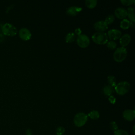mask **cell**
Masks as SVG:
<instances>
[{"mask_svg": "<svg viewBox=\"0 0 135 135\" xmlns=\"http://www.w3.org/2000/svg\"><path fill=\"white\" fill-rule=\"evenodd\" d=\"M114 88V91L118 94L123 95L128 92L130 88V85L127 81H122L117 84Z\"/></svg>", "mask_w": 135, "mask_h": 135, "instance_id": "obj_1", "label": "cell"}, {"mask_svg": "<svg viewBox=\"0 0 135 135\" xmlns=\"http://www.w3.org/2000/svg\"><path fill=\"white\" fill-rule=\"evenodd\" d=\"M93 41L98 44H105L108 41L107 34L104 32H96L92 36Z\"/></svg>", "mask_w": 135, "mask_h": 135, "instance_id": "obj_2", "label": "cell"}, {"mask_svg": "<svg viewBox=\"0 0 135 135\" xmlns=\"http://www.w3.org/2000/svg\"><path fill=\"white\" fill-rule=\"evenodd\" d=\"M127 55V51L125 47H120L116 49L113 53V59L117 62L123 61Z\"/></svg>", "mask_w": 135, "mask_h": 135, "instance_id": "obj_3", "label": "cell"}, {"mask_svg": "<svg viewBox=\"0 0 135 135\" xmlns=\"http://www.w3.org/2000/svg\"><path fill=\"white\" fill-rule=\"evenodd\" d=\"M88 120V115L83 112H79L76 114L74 117L73 122L78 127H81L84 126Z\"/></svg>", "mask_w": 135, "mask_h": 135, "instance_id": "obj_4", "label": "cell"}, {"mask_svg": "<svg viewBox=\"0 0 135 135\" xmlns=\"http://www.w3.org/2000/svg\"><path fill=\"white\" fill-rule=\"evenodd\" d=\"M3 33L7 36H13L17 33V28L12 24L5 23L2 27Z\"/></svg>", "mask_w": 135, "mask_h": 135, "instance_id": "obj_5", "label": "cell"}, {"mask_svg": "<svg viewBox=\"0 0 135 135\" xmlns=\"http://www.w3.org/2000/svg\"><path fill=\"white\" fill-rule=\"evenodd\" d=\"M76 42L79 46L82 48L88 47L90 44V39L87 35L85 34H81L78 36L76 38Z\"/></svg>", "mask_w": 135, "mask_h": 135, "instance_id": "obj_6", "label": "cell"}, {"mask_svg": "<svg viewBox=\"0 0 135 135\" xmlns=\"http://www.w3.org/2000/svg\"><path fill=\"white\" fill-rule=\"evenodd\" d=\"M18 35L24 41L29 40L32 36V34L30 30L25 27L21 28L20 30L18 32Z\"/></svg>", "mask_w": 135, "mask_h": 135, "instance_id": "obj_7", "label": "cell"}, {"mask_svg": "<svg viewBox=\"0 0 135 135\" xmlns=\"http://www.w3.org/2000/svg\"><path fill=\"white\" fill-rule=\"evenodd\" d=\"M121 32L117 29H111L108 32V37L111 41H114L120 38L121 36Z\"/></svg>", "mask_w": 135, "mask_h": 135, "instance_id": "obj_8", "label": "cell"}, {"mask_svg": "<svg viewBox=\"0 0 135 135\" xmlns=\"http://www.w3.org/2000/svg\"><path fill=\"white\" fill-rule=\"evenodd\" d=\"M108 27V25L104 21H99L94 24V29L99 32H103Z\"/></svg>", "mask_w": 135, "mask_h": 135, "instance_id": "obj_9", "label": "cell"}, {"mask_svg": "<svg viewBox=\"0 0 135 135\" xmlns=\"http://www.w3.org/2000/svg\"><path fill=\"white\" fill-rule=\"evenodd\" d=\"M114 15L119 19H124L127 16V11L124 8L118 7L115 9Z\"/></svg>", "mask_w": 135, "mask_h": 135, "instance_id": "obj_10", "label": "cell"}, {"mask_svg": "<svg viewBox=\"0 0 135 135\" xmlns=\"http://www.w3.org/2000/svg\"><path fill=\"white\" fill-rule=\"evenodd\" d=\"M123 118L129 121H131L134 120L135 117V112L133 110H126L123 112Z\"/></svg>", "mask_w": 135, "mask_h": 135, "instance_id": "obj_11", "label": "cell"}, {"mask_svg": "<svg viewBox=\"0 0 135 135\" xmlns=\"http://www.w3.org/2000/svg\"><path fill=\"white\" fill-rule=\"evenodd\" d=\"M82 11V7L72 6L69 7L66 10V14L70 16H75Z\"/></svg>", "mask_w": 135, "mask_h": 135, "instance_id": "obj_12", "label": "cell"}, {"mask_svg": "<svg viewBox=\"0 0 135 135\" xmlns=\"http://www.w3.org/2000/svg\"><path fill=\"white\" fill-rule=\"evenodd\" d=\"M131 41V36L129 34H124L121 36L119 39V42L122 47L128 45Z\"/></svg>", "mask_w": 135, "mask_h": 135, "instance_id": "obj_13", "label": "cell"}, {"mask_svg": "<svg viewBox=\"0 0 135 135\" xmlns=\"http://www.w3.org/2000/svg\"><path fill=\"white\" fill-rule=\"evenodd\" d=\"M102 91L103 94L105 95L107 97H109L110 95H112V94L114 93L115 91H114V87L110 85H107L103 87L102 89Z\"/></svg>", "mask_w": 135, "mask_h": 135, "instance_id": "obj_14", "label": "cell"}, {"mask_svg": "<svg viewBox=\"0 0 135 135\" xmlns=\"http://www.w3.org/2000/svg\"><path fill=\"white\" fill-rule=\"evenodd\" d=\"M127 16L129 18V20L130 22H134L135 17H134V8L132 6H130L127 9Z\"/></svg>", "mask_w": 135, "mask_h": 135, "instance_id": "obj_15", "label": "cell"}, {"mask_svg": "<svg viewBox=\"0 0 135 135\" xmlns=\"http://www.w3.org/2000/svg\"><path fill=\"white\" fill-rule=\"evenodd\" d=\"M75 34L73 32H70L66 35L65 40L66 43H72L75 41Z\"/></svg>", "mask_w": 135, "mask_h": 135, "instance_id": "obj_16", "label": "cell"}, {"mask_svg": "<svg viewBox=\"0 0 135 135\" xmlns=\"http://www.w3.org/2000/svg\"><path fill=\"white\" fill-rule=\"evenodd\" d=\"M130 21L127 18L123 19L120 22V27L123 30H127L129 28Z\"/></svg>", "mask_w": 135, "mask_h": 135, "instance_id": "obj_17", "label": "cell"}, {"mask_svg": "<svg viewBox=\"0 0 135 135\" xmlns=\"http://www.w3.org/2000/svg\"><path fill=\"white\" fill-rule=\"evenodd\" d=\"M85 4L86 7L89 8H94L97 4V0H86L85 1Z\"/></svg>", "mask_w": 135, "mask_h": 135, "instance_id": "obj_18", "label": "cell"}, {"mask_svg": "<svg viewBox=\"0 0 135 135\" xmlns=\"http://www.w3.org/2000/svg\"><path fill=\"white\" fill-rule=\"evenodd\" d=\"M88 116L92 119L97 120L99 118L100 114H99V113L98 111L93 110V111H91V112H90L89 113Z\"/></svg>", "mask_w": 135, "mask_h": 135, "instance_id": "obj_19", "label": "cell"}, {"mask_svg": "<svg viewBox=\"0 0 135 135\" xmlns=\"http://www.w3.org/2000/svg\"><path fill=\"white\" fill-rule=\"evenodd\" d=\"M107 80H108V82L109 83V85H111V86H112L114 88L115 87V86L117 84V83H116L115 78L114 76H113V75L108 76Z\"/></svg>", "mask_w": 135, "mask_h": 135, "instance_id": "obj_20", "label": "cell"}, {"mask_svg": "<svg viewBox=\"0 0 135 135\" xmlns=\"http://www.w3.org/2000/svg\"><path fill=\"white\" fill-rule=\"evenodd\" d=\"M107 46L110 50H114L117 47V43L114 41H109L107 43Z\"/></svg>", "mask_w": 135, "mask_h": 135, "instance_id": "obj_21", "label": "cell"}, {"mask_svg": "<svg viewBox=\"0 0 135 135\" xmlns=\"http://www.w3.org/2000/svg\"><path fill=\"white\" fill-rule=\"evenodd\" d=\"M114 16L113 15L110 14L107 16L104 21L107 24V25H108V24H111V23H112L114 22Z\"/></svg>", "mask_w": 135, "mask_h": 135, "instance_id": "obj_22", "label": "cell"}, {"mask_svg": "<svg viewBox=\"0 0 135 135\" xmlns=\"http://www.w3.org/2000/svg\"><path fill=\"white\" fill-rule=\"evenodd\" d=\"M114 135H129L128 133L123 130L117 129L114 132Z\"/></svg>", "mask_w": 135, "mask_h": 135, "instance_id": "obj_23", "label": "cell"}, {"mask_svg": "<svg viewBox=\"0 0 135 135\" xmlns=\"http://www.w3.org/2000/svg\"><path fill=\"white\" fill-rule=\"evenodd\" d=\"M121 3L125 6H129L134 3V0H121Z\"/></svg>", "mask_w": 135, "mask_h": 135, "instance_id": "obj_24", "label": "cell"}, {"mask_svg": "<svg viewBox=\"0 0 135 135\" xmlns=\"http://www.w3.org/2000/svg\"><path fill=\"white\" fill-rule=\"evenodd\" d=\"M65 132V129L62 127H59L56 130V134L57 135H62Z\"/></svg>", "mask_w": 135, "mask_h": 135, "instance_id": "obj_25", "label": "cell"}, {"mask_svg": "<svg viewBox=\"0 0 135 135\" xmlns=\"http://www.w3.org/2000/svg\"><path fill=\"white\" fill-rule=\"evenodd\" d=\"M110 127L111 128V129L113 131H115L118 129V127L117 126V124L116 123V122L115 121H112L110 122Z\"/></svg>", "mask_w": 135, "mask_h": 135, "instance_id": "obj_26", "label": "cell"}, {"mask_svg": "<svg viewBox=\"0 0 135 135\" xmlns=\"http://www.w3.org/2000/svg\"><path fill=\"white\" fill-rule=\"evenodd\" d=\"M108 100L110 101V102L112 104H114L116 101V99L114 97L113 95H110L108 98Z\"/></svg>", "mask_w": 135, "mask_h": 135, "instance_id": "obj_27", "label": "cell"}, {"mask_svg": "<svg viewBox=\"0 0 135 135\" xmlns=\"http://www.w3.org/2000/svg\"><path fill=\"white\" fill-rule=\"evenodd\" d=\"M81 33H82V31L81 30L80 28H75V31H74V34H75V35H80L81 34Z\"/></svg>", "mask_w": 135, "mask_h": 135, "instance_id": "obj_28", "label": "cell"}, {"mask_svg": "<svg viewBox=\"0 0 135 135\" xmlns=\"http://www.w3.org/2000/svg\"><path fill=\"white\" fill-rule=\"evenodd\" d=\"M26 135H32V131L30 129H28L26 131Z\"/></svg>", "mask_w": 135, "mask_h": 135, "instance_id": "obj_29", "label": "cell"}, {"mask_svg": "<svg viewBox=\"0 0 135 135\" xmlns=\"http://www.w3.org/2000/svg\"><path fill=\"white\" fill-rule=\"evenodd\" d=\"M130 26H131V27H134V22H130Z\"/></svg>", "mask_w": 135, "mask_h": 135, "instance_id": "obj_30", "label": "cell"}]
</instances>
